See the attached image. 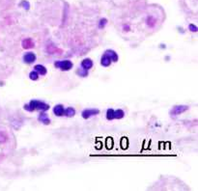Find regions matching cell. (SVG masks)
Segmentation results:
<instances>
[{"mask_svg":"<svg viewBox=\"0 0 198 191\" xmlns=\"http://www.w3.org/2000/svg\"><path fill=\"white\" fill-rule=\"evenodd\" d=\"M38 120L40 121L42 124H45V126H48V124H50V119L48 118V116L46 115L45 113H41L38 117Z\"/></svg>","mask_w":198,"mask_h":191,"instance_id":"obj_10","label":"cell"},{"mask_svg":"<svg viewBox=\"0 0 198 191\" xmlns=\"http://www.w3.org/2000/svg\"><path fill=\"white\" fill-rule=\"evenodd\" d=\"M64 114L67 116V117H73L75 116V114H76V110H75V108H73V107H68V108H66L65 109V111H64Z\"/></svg>","mask_w":198,"mask_h":191,"instance_id":"obj_14","label":"cell"},{"mask_svg":"<svg viewBox=\"0 0 198 191\" xmlns=\"http://www.w3.org/2000/svg\"><path fill=\"white\" fill-rule=\"evenodd\" d=\"M29 78L31 80H38L39 79V73L37 72H35V71L31 72L29 73Z\"/></svg>","mask_w":198,"mask_h":191,"instance_id":"obj_16","label":"cell"},{"mask_svg":"<svg viewBox=\"0 0 198 191\" xmlns=\"http://www.w3.org/2000/svg\"><path fill=\"white\" fill-rule=\"evenodd\" d=\"M188 109V105H175L172 109L171 111H170V115L172 116H176V115H179V114H182V113L186 112Z\"/></svg>","mask_w":198,"mask_h":191,"instance_id":"obj_3","label":"cell"},{"mask_svg":"<svg viewBox=\"0 0 198 191\" xmlns=\"http://www.w3.org/2000/svg\"><path fill=\"white\" fill-rule=\"evenodd\" d=\"M80 66L82 69H85V70H87V71H89V70L93 67V61L90 59V58H85V59L81 61Z\"/></svg>","mask_w":198,"mask_h":191,"instance_id":"obj_7","label":"cell"},{"mask_svg":"<svg viewBox=\"0 0 198 191\" xmlns=\"http://www.w3.org/2000/svg\"><path fill=\"white\" fill-rule=\"evenodd\" d=\"M7 139H8V137H7V134L5 133V132L0 131V143L6 142V141H7Z\"/></svg>","mask_w":198,"mask_h":191,"instance_id":"obj_17","label":"cell"},{"mask_svg":"<svg viewBox=\"0 0 198 191\" xmlns=\"http://www.w3.org/2000/svg\"><path fill=\"white\" fill-rule=\"evenodd\" d=\"M110 64H111V60L106 55L103 54L102 59H100V65H102L103 67H108V66H110Z\"/></svg>","mask_w":198,"mask_h":191,"instance_id":"obj_13","label":"cell"},{"mask_svg":"<svg viewBox=\"0 0 198 191\" xmlns=\"http://www.w3.org/2000/svg\"><path fill=\"white\" fill-rule=\"evenodd\" d=\"M107 23V19L106 18H103L100 20V23H99V27L100 28H103L104 26H106V24Z\"/></svg>","mask_w":198,"mask_h":191,"instance_id":"obj_19","label":"cell"},{"mask_svg":"<svg viewBox=\"0 0 198 191\" xmlns=\"http://www.w3.org/2000/svg\"><path fill=\"white\" fill-rule=\"evenodd\" d=\"M19 6L23 7V8H24V9H26V10H28L29 8H30V4H29L28 1H26V0H23V1H21V3L19 4Z\"/></svg>","mask_w":198,"mask_h":191,"instance_id":"obj_18","label":"cell"},{"mask_svg":"<svg viewBox=\"0 0 198 191\" xmlns=\"http://www.w3.org/2000/svg\"><path fill=\"white\" fill-rule=\"evenodd\" d=\"M104 55H106L109 59L111 60V62H117L118 61V54L116 53L114 50L112 49H107L104 51Z\"/></svg>","mask_w":198,"mask_h":191,"instance_id":"obj_6","label":"cell"},{"mask_svg":"<svg viewBox=\"0 0 198 191\" xmlns=\"http://www.w3.org/2000/svg\"><path fill=\"white\" fill-rule=\"evenodd\" d=\"M24 109L26 111L33 112L35 110H41V111H48L49 109V105L48 103L44 102V101L38 100H32L28 104H25Z\"/></svg>","mask_w":198,"mask_h":191,"instance_id":"obj_1","label":"cell"},{"mask_svg":"<svg viewBox=\"0 0 198 191\" xmlns=\"http://www.w3.org/2000/svg\"><path fill=\"white\" fill-rule=\"evenodd\" d=\"M76 73H77V75H78L79 76H81V77H86V76L88 75V71H87V70H85V69L80 68V69L77 70Z\"/></svg>","mask_w":198,"mask_h":191,"instance_id":"obj_15","label":"cell"},{"mask_svg":"<svg viewBox=\"0 0 198 191\" xmlns=\"http://www.w3.org/2000/svg\"><path fill=\"white\" fill-rule=\"evenodd\" d=\"M64 111H65V109H64V106L62 104H57L53 108V113L56 116H58V117L63 116L64 115Z\"/></svg>","mask_w":198,"mask_h":191,"instance_id":"obj_8","label":"cell"},{"mask_svg":"<svg viewBox=\"0 0 198 191\" xmlns=\"http://www.w3.org/2000/svg\"><path fill=\"white\" fill-rule=\"evenodd\" d=\"M21 45H22V48H23L28 49V48H34L35 44H34V42H33L32 40H31L30 38H27V39H24V40L22 41Z\"/></svg>","mask_w":198,"mask_h":191,"instance_id":"obj_9","label":"cell"},{"mask_svg":"<svg viewBox=\"0 0 198 191\" xmlns=\"http://www.w3.org/2000/svg\"><path fill=\"white\" fill-rule=\"evenodd\" d=\"M23 61L27 64H31L36 61V54L33 52H27L23 55Z\"/></svg>","mask_w":198,"mask_h":191,"instance_id":"obj_5","label":"cell"},{"mask_svg":"<svg viewBox=\"0 0 198 191\" xmlns=\"http://www.w3.org/2000/svg\"><path fill=\"white\" fill-rule=\"evenodd\" d=\"M188 29H189V31H191V32H196L197 27L195 25H193V24H189L188 25Z\"/></svg>","mask_w":198,"mask_h":191,"instance_id":"obj_20","label":"cell"},{"mask_svg":"<svg viewBox=\"0 0 198 191\" xmlns=\"http://www.w3.org/2000/svg\"><path fill=\"white\" fill-rule=\"evenodd\" d=\"M125 116V112H124L122 109H118V110H113V114L112 117L113 119H122Z\"/></svg>","mask_w":198,"mask_h":191,"instance_id":"obj_12","label":"cell"},{"mask_svg":"<svg viewBox=\"0 0 198 191\" xmlns=\"http://www.w3.org/2000/svg\"><path fill=\"white\" fill-rule=\"evenodd\" d=\"M34 71L37 72L39 75H45L46 72H48V70H46V68L43 65H36L34 67Z\"/></svg>","mask_w":198,"mask_h":191,"instance_id":"obj_11","label":"cell"},{"mask_svg":"<svg viewBox=\"0 0 198 191\" xmlns=\"http://www.w3.org/2000/svg\"><path fill=\"white\" fill-rule=\"evenodd\" d=\"M100 113V110L97 108H90V109H85L81 113V116H82L83 119H89L92 116L98 115Z\"/></svg>","mask_w":198,"mask_h":191,"instance_id":"obj_4","label":"cell"},{"mask_svg":"<svg viewBox=\"0 0 198 191\" xmlns=\"http://www.w3.org/2000/svg\"><path fill=\"white\" fill-rule=\"evenodd\" d=\"M54 66H55L56 68L60 69L61 71H65V72H68L70 71L72 68H73V63L72 61L70 60H63V61H56L55 63H54Z\"/></svg>","mask_w":198,"mask_h":191,"instance_id":"obj_2","label":"cell"}]
</instances>
